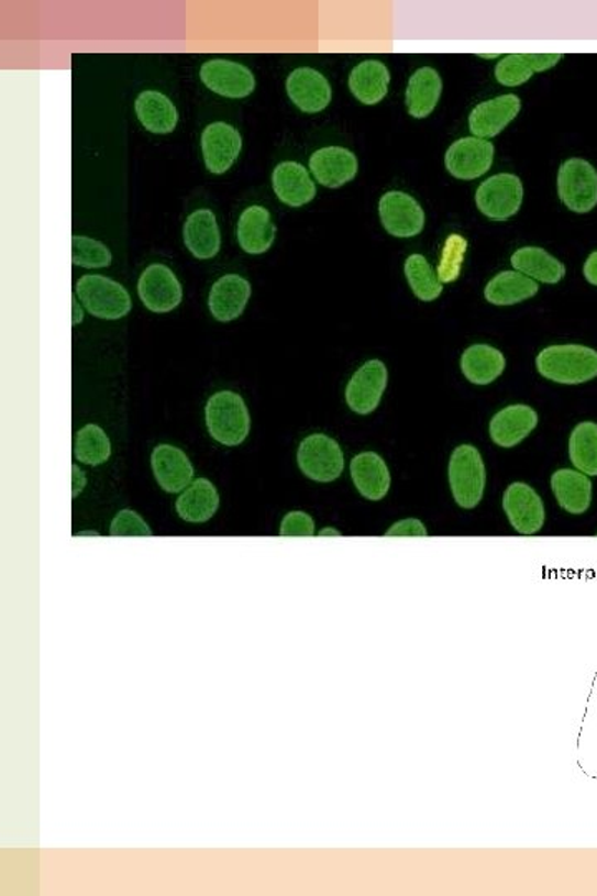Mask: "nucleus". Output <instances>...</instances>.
Here are the masks:
<instances>
[{
	"label": "nucleus",
	"mask_w": 597,
	"mask_h": 896,
	"mask_svg": "<svg viewBox=\"0 0 597 896\" xmlns=\"http://www.w3.org/2000/svg\"><path fill=\"white\" fill-rule=\"evenodd\" d=\"M139 296L146 309L156 314H165L178 308L183 289L168 266L152 264L140 276Z\"/></svg>",
	"instance_id": "9b49d317"
},
{
	"label": "nucleus",
	"mask_w": 597,
	"mask_h": 896,
	"mask_svg": "<svg viewBox=\"0 0 597 896\" xmlns=\"http://www.w3.org/2000/svg\"><path fill=\"white\" fill-rule=\"evenodd\" d=\"M388 373L382 361H368L349 380L345 402L352 412L368 416L377 409L387 389Z\"/></svg>",
	"instance_id": "9d476101"
},
{
	"label": "nucleus",
	"mask_w": 597,
	"mask_h": 896,
	"mask_svg": "<svg viewBox=\"0 0 597 896\" xmlns=\"http://www.w3.org/2000/svg\"><path fill=\"white\" fill-rule=\"evenodd\" d=\"M297 464L306 477L319 484H329L338 480L344 472V452L331 436L312 433L299 445Z\"/></svg>",
	"instance_id": "39448f33"
},
{
	"label": "nucleus",
	"mask_w": 597,
	"mask_h": 896,
	"mask_svg": "<svg viewBox=\"0 0 597 896\" xmlns=\"http://www.w3.org/2000/svg\"><path fill=\"white\" fill-rule=\"evenodd\" d=\"M250 298V281L240 275H226L214 283L208 306L217 321L231 322L243 314Z\"/></svg>",
	"instance_id": "412c9836"
},
{
	"label": "nucleus",
	"mask_w": 597,
	"mask_h": 896,
	"mask_svg": "<svg viewBox=\"0 0 597 896\" xmlns=\"http://www.w3.org/2000/svg\"><path fill=\"white\" fill-rule=\"evenodd\" d=\"M71 263L85 269H100L112 264V253L106 244L87 236H71Z\"/></svg>",
	"instance_id": "e433bc0d"
},
{
	"label": "nucleus",
	"mask_w": 597,
	"mask_h": 896,
	"mask_svg": "<svg viewBox=\"0 0 597 896\" xmlns=\"http://www.w3.org/2000/svg\"><path fill=\"white\" fill-rule=\"evenodd\" d=\"M207 427L210 435L221 445H241L251 429L250 410L243 397L231 390L211 396L207 403Z\"/></svg>",
	"instance_id": "f03ea898"
},
{
	"label": "nucleus",
	"mask_w": 597,
	"mask_h": 896,
	"mask_svg": "<svg viewBox=\"0 0 597 896\" xmlns=\"http://www.w3.org/2000/svg\"><path fill=\"white\" fill-rule=\"evenodd\" d=\"M280 537H312L316 534L314 520L305 511H290L280 521Z\"/></svg>",
	"instance_id": "ea45409f"
},
{
	"label": "nucleus",
	"mask_w": 597,
	"mask_h": 896,
	"mask_svg": "<svg viewBox=\"0 0 597 896\" xmlns=\"http://www.w3.org/2000/svg\"><path fill=\"white\" fill-rule=\"evenodd\" d=\"M243 139L230 123L214 122L201 135L204 165L213 175H224L240 156Z\"/></svg>",
	"instance_id": "4468645a"
},
{
	"label": "nucleus",
	"mask_w": 597,
	"mask_h": 896,
	"mask_svg": "<svg viewBox=\"0 0 597 896\" xmlns=\"http://www.w3.org/2000/svg\"><path fill=\"white\" fill-rule=\"evenodd\" d=\"M71 471H74V485H71V487H74V497H77V495L84 490L85 484H87V478H85L84 472L78 471L77 465H74Z\"/></svg>",
	"instance_id": "37998d69"
},
{
	"label": "nucleus",
	"mask_w": 597,
	"mask_h": 896,
	"mask_svg": "<svg viewBox=\"0 0 597 896\" xmlns=\"http://www.w3.org/2000/svg\"><path fill=\"white\" fill-rule=\"evenodd\" d=\"M276 240V226L263 207H250L237 221V241L247 254H264Z\"/></svg>",
	"instance_id": "a878e982"
},
{
	"label": "nucleus",
	"mask_w": 597,
	"mask_h": 896,
	"mask_svg": "<svg viewBox=\"0 0 597 896\" xmlns=\"http://www.w3.org/2000/svg\"><path fill=\"white\" fill-rule=\"evenodd\" d=\"M273 188L276 197L287 207H305L316 197V184L301 163H279L274 168Z\"/></svg>",
	"instance_id": "aec40b11"
},
{
	"label": "nucleus",
	"mask_w": 597,
	"mask_h": 896,
	"mask_svg": "<svg viewBox=\"0 0 597 896\" xmlns=\"http://www.w3.org/2000/svg\"><path fill=\"white\" fill-rule=\"evenodd\" d=\"M570 458L574 468L587 477H597V423L581 422L570 436Z\"/></svg>",
	"instance_id": "72a5a7b5"
},
{
	"label": "nucleus",
	"mask_w": 597,
	"mask_h": 896,
	"mask_svg": "<svg viewBox=\"0 0 597 896\" xmlns=\"http://www.w3.org/2000/svg\"><path fill=\"white\" fill-rule=\"evenodd\" d=\"M390 84V71L378 60L358 64L349 77L352 96L364 106H377L385 99Z\"/></svg>",
	"instance_id": "c756f323"
},
{
	"label": "nucleus",
	"mask_w": 597,
	"mask_h": 896,
	"mask_svg": "<svg viewBox=\"0 0 597 896\" xmlns=\"http://www.w3.org/2000/svg\"><path fill=\"white\" fill-rule=\"evenodd\" d=\"M540 291L537 281L518 272H504L486 285V301L495 306H513L534 298Z\"/></svg>",
	"instance_id": "473e14b6"
},
{
	"label": "nucleus",
	"mask_w": 597,
	"mask_h": 896,
	"mask_svg": "<svg viewBox=\"0 0 597 896\" xmlns=\"http://www.w3.org/2000/svg\"><path fill=\"white\" fill-rule=\"evenodd\" d=\"M521 110V100L517 96H501L488 102L479 103L469 113V132L476 139H493L500 135Z\"/></svg>",
	"instance_id": "dca6fc26"
},
{
	"label": "nucleus",
	"mask_w": 597,
	"mask_h": 896,
	"mask_svg": "<svg viewBox=\"0 0 597 896\" xmlns=\"http://www.w3.org/2000/svg\"><path fill=\"white\" fill-rule=\"evenodd\" d=\"M495 146L486 140L469 136L460 139L450 146L445 165L450 175L458 179H476L485 175L493 165Z\"/></svg>",
	"instance_id": "ddd939ff"
},
{
	"label": "nucleus",
	"mask_w": 597,
	"mask_h": 896,
	"mask_svg": "<svg viewBox=\"0 0 597 896\" xmlns=\"http://www.w3.org/2000/svg\"><path fill=\"white\" fill-rule=\"evenodd\" d=\"M551 490L557 504L571 515H583L593 501V484L587 475L571 468H561L551 477Z\"/></svg>",
	"instance_id": "393cba45"
},
{
	"label": "nucleus",
	"mask_w": 597,
	"mask_h": 896,
	"mask_svg": "<svg viewBox=\"0 0 597 896\" xmlns=\"http://www.w3.org/2000/svg\"><path fill=\"white\" fill-rule=\"evenodd\" d=\"M351 477L358 494L367 500H384L390 490V472L384 458L375 452H364L352 458Z\"/></svg>",
	"instance_id": "4be33fe9"
},
{
	"label": "nucleus",
	"mask_w": 597,
	"mask_h": 896,
	"mask_svg": "<svg viewBox=\"0 0 597 896\" xmlns=\"http://www.w3.org/2000/svg\"><path fill=\"white\" fill-rule=\"evenodd\" d=\"M152 468L159 487L168 494H179L186 490L191 485L192 475H195L191 462L186 457L185 452L168 443H163L153 451Z\"/></svg>",
	"instance_id": "6ab92c4d"
},
{
	"label": "nucleus",
	"mask_w": 597,
	"mask_h": 896,
	"mask_svg": "<svg viewBox=\"0 0 597 896\" xmlns=\"http://www.w3.org/2000/svg\"><path fill=\"white\" fill-rule=\"evenodd\" d=\"M406 276L412 288L413 295L423 302H432L439 299L443 292V285L436 273L433 272L432 264L422 254H412L406 261Z\"/></svg>",
	"instance_id": "f704fd0d"
},
{
	"label": "nucleus",
	"mask_w": 597,
	"mask_h": 896,
	"mask_svg": "<svg viewBox=\"0 0 597 896\" xmlns=\"http://www.w3.org/2000/svg\"><path fill=\"white\" fill-rule=\"evenodd\" d=\"M463 376L475 386L495 383L507 369L504 352L488 344L469 345L460 361Z\"/></svg>",
	"instance_id": "b1692460"
},
{
	"label": "nucleus",
	"mask_w": 597,
	"mask_h": 896,
	"mask_svg": "<svg viewBox=\"0 0 597 896\" xmlns=\"http://www.w3.org/2000/svg\"><path fill=\"white\" fill-rule=\"evenodd\" d=\"M199 77L211 92L226 97V99H244V97H250L256 88V78L250 68L236 62L224 60V58L203 64L199 70Z\"/></svg>",
	"instance_id": "f8f14e48"
},
{
	"label": "nucleus",
	"mask_w": 597,
	"mask_h": 896,
	"mask_svg": "<svg viewBox=\"0 0 597 896\" xmlns=\"http://www.w3.org/2000/svg\"><path fill=\"white\" fill-rule=\"evenodd\" d=\"M561 54H511L496 65L495 77L501 85L518 87L527 84L537 71L550 70L560 64Z\"/></svg>",
	"instance_id": "c85d7f7f"
},
{
	"label": "nucleus",
	"mask_w": 597,
	"mask_h": 896,
	"mask_svg": "<svg viewBox=\"0 0 597 896\" xmlns=\"http://www.w3.org/2000/svg\"><path fill=\"white\" fill-rule=\"evenodd\" d=\"M515 272L544 285H557L566 276V267L557 257L541 247H521L511 256Z\"/></svg>",
	"instance_id": "2f4dec72"
},
{
	"label": "nucleus",
	"mask_w": 597,
	"mask_h": 896,
	"mask_svg": "<svg viewBox=\"0 0 597 896\" xmlns=\"http://www.w3.org/2000/svg\"><path fill=\"white\" fill-rule=\"evenodd\" d=\"M537 427V410L518 403V406L505 407L500 412L495 413L489 422V436L495 445L501 449H513L520 445Z\"/></svg>",
	"instance_id": "f3484780"
},
{
	"label": "nucleus",
	"mask_w": 597,
	"mask_h": 896,
	"mask_svg": "<svg viewBox=\"0 0 597 896\" xmlns=\"http://www.w3.org/2000/svg\"><path fill=\"white\" fill-rule=\"evenodd\" d=\"M504 508L511 527L520 534H537L546 521L543 500L538 491L524 482H515L507 488Z\"/></svg>",
	"instance_id": "1a4fd4ad"
},
{
	"label": "nucleus",
	"mask_w": 597,
	"mask_h": 896,
	"mask_svg": "<svg viewBox=\"0 0 597 896\" xmlns=\"http://www.w3.org/2000/svg\"><path fill=\"white\" fill-rule=\"evenodd\" d=\"M312 175L325 188H341L357 175V156L342 146H325L311 156Z\"/></svg>",
	"instance_id": "a211bd4d"
},
{
	"label": "nucleus",
	"mask_w": 597,
	"mask_h": 896,
	"mask_svg": "<svg viewBox=\"0 0 597 896\" xmlns=\"http://www.w3.org/2000/svg\"><path fill=\"white\" fill-rule=\"evenodd\" d=\"M74 455L80 464L97 465L106 464L112 455V443L109 435L98 425H85L75 436Z\"/></svg>",
	"instance_id": "c9c22d12"
},
{
	"label": "nucleus",
	"mask_w": 597,
	"mask_h": 896,
	"mask_svg": "<svg viewBox=\"0 0 597 896\" xmlns=\"http://www.w3.org/2000/svg\"><path fill=\"white\" fill-rule=\"evenodd\" d=\"M135 112L140 123L155 135L172 133L178 125V110L175 103L155 90L140 93L135 102Z\"/></svg>",
	"instance_id": "7c9ffc66"
},
{
	"label": "nucleus",
	"mask_w": 597,
	"mask_h": 896,
	"mask_svg": "<svg viewBox=\"0 0 597 896\" xmlns=\"http://www.w3.org/2000/svg\"><path fill=\"white\" fill-rule=\"evenodd\" d=\"M385 534H387V537H427L429 531H427L425 524H423L422 521L416 520V518H409V520L395 523Z\"/></svg>",
	"instance_id": "a19ab883"
},
{
	"label": "nucleus",
	"mask_w": 597,
	"mask_h": 896,
	"mask_svg": "<svg viewBox=\"0 0 597 896\" xmlns=\"http://www.w3.org/2000/svg\"><path fill=\"white\" fill-rule=\"evenodd\" d=\"M220 508V494L208 478L192 480L176 500V513L189 523L211 520Z\"/></svg>",
	"instance_id": "bb28decb"
},
{
	"label": "nucleus",
	"mask_w": 597,
	"mask_h": 896,
	"mask_svg": "<svg viewBox=\"0 0 597 896\" xmlns=\"http://www.w3.org/2000/svg\"><path fill=\"white\" fill-rule=\"evenodd\" d=\"M443 81L432 67L419 68L407 85V110L413 119H425L435 110L442 97Z\"/></svg>",
	"instance_id": "cd10ccee"
},
{
	"label": "nucleus",
	"mask_w": 597,
	"mask_h": 896,
	"mask_svg": "<svg viewBox=\"0 0 597 896\" xmlns=\"http://www.w3.org/2000/svg\"><path fill=\"white\" fill-rule=\"evenodd\" d=\"M382 226L395 237H413L425 226V213L416 198L402 191H388L378 203Z\"/></svg>",
	"instance_id": "6e6552de"
},
{
	"label": "nucleus",
	"mask_w": 597,
	"mask_h": 896,
	"mask_svg": "<svg viewBox=\"0 0 597 896\" xmlns=\"http://www.w3.org/2000/svg\"><path fill=\"white\" fill-rule=\"evenodd\" d=\"M183 240L196 259H211L220 253L221 234L217 217L211 210L189 214L183 226Z\"/></svg>",
	"instance_id": "5701e85b"
},
{
	"label": "nucleus",
	"mask_w": 597,
	"mask_h": 896,
	"mask_svg": "<svg viewBox=\"0 0 597 896\" xmlns=\"http://www.w3.org/2000/svg\"><path fill=\"white\" fill-rule=\"evenodd\" d=\"M78 298L95 318L115 321L132 309V298L120 283L102 275H85L75 285Z\"/></svg>",
	"instance_id": "20e7f679"
},
{
	"label": "nucleus",
	"mask_w": 597,
	"mask_h": 896,
	"mask_svg": "<svg viewBox=\"0 0 597 896\" xmlns=\"http://www.w3.org/2000/svg\"><path fill=\"white\" fill-rule=\"evenodd\" d=\"M541 377L564 386H579L597 377V351L579 344L550 345L537 357Z\"/></svg>",
	"instance_id": "f257e3e1"
},
{
	"label": "nucleus",
	"mask_w": 597,
	"mask_h": 896,
	"mask_svg": "<svg viewBox=\"0 0 597 896\" xmlns=\"http://www.w3.org/2000/svg\"><path fill=\"white\" fill-rule=\"evenodd\" d=\"M449 482L458 507L465 510L478 507L485 494L486 468L476 446H456L450 457Z\"/></svg>",
	"instance_id": "7ed1b4c3"
},
{
	"label": "nucleus",
	"mask_w": 597,
	"mask_h": 896,
	"mask_svg": "<svg viewBox=\"0 0 597 896\" xmlns=\"http://www.w3.org/2000/svg\"><path fill=\"white\" fill-rule=\"evenodd\" d=\"M523 195L521 179L517 175L501 173L479 185L475 197L476 207L489 220H510L520 211Z\"/></svg>",
	"instance_id": "0eeeda50"
},
{
	"label": "nucleus",
	"mask_w": 597,
	"mask_h": 896,
	"mask_svg": "<svg viewBox=\"0 0 597 896\" xmlns=\"http://www.w3.org/2000/svg\"><path fill=\"white\" fill-rule=\"evenodd\" d=\"M112 537H152L146 521L136 511L122 510L110 527Z\"/></svg>",
	"instance_id": "58836bf2"
},
{
	"label": "nucleus",
	"mask_w": 597,
	"mask_h": 896,
	"mask_svg": "<svg viewBox=\"0 0 597 896\" xmlns=\"http://www.w3.org/2000/svg\"><path fill=\"white\" fill-rule=\"evenodd\" d=\"M286 90L294 106L305 113L322 112L332 100L331 84L314 68H296L287 77Z\"/></svg>",
	"instance_id": "2eb2a0df"
},
{
	"label": "nucleus",
	"mask_w": 597,
	"mask_h": 896,
	"mask_svg": "<svg viewBox=\"0 0 597 896\" xmlns=\"http://www.w3.org/2000/svg\"><path fill=\"white\" fill-rule=\"evenodd\" d=\"M557 193L567 210L589 213L597 207L596 168L586 159H566L557 173Z\"/></svg>",
	"instance_id": "423d86ee"
},
{
	"label": "nucleus",
	"mask_w": 597,
	"mask_h": 896,
	"mask_svg": "<svg viewBox=\"0 0 597 896\" xmlns=\"http://www.w3.org/2000/svg\"><path fill=\"white\" fill-rule=\"evenodd\" d=\"M81 319H84V312H81V309H78V302L74 299V324L81 322Z\"/></svg>",
	"instance_id": "c03bdc74"
},
{
	"label": "nucleus",
	"mask_w": 597,
	"mask_h": 896,
	"mask_svg": "<svg viewBox=\"0 0 597 896\" xmlns=\"http://www.w3.org/2000/svg\"><path fill=\"white\" fill-rule=\"evenodd\" d=\"M466 250H468V243H466L465 237L460 236V234H452V236H449V240L445 241L442 257H440L439 273H436L442 285L443 283H453L458 279L460 273H462Z\"/></svg>",
	"instance_id": "4c0bfd02"
},
{
	"label": "nucleus",
	"mask_w": 597,
	"mask_h": 896,
	"mask_svg": "<svg viewBox=\"0 0 597 896\" xmlns=\"http://www.w3.org/2000/svg\"><path fill=\"white\" fill-rule=\"evenodd\" d=\"M584 278L589 285L597 286V251H594L593 254H589L587 257L586 263H584Z\"/></svg>",
	"instance_id": "79ce46f5"
}]
</instances>
